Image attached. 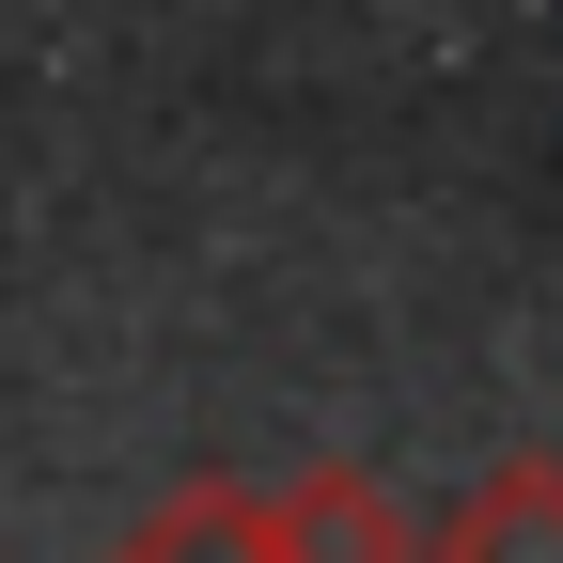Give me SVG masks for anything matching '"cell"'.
Masks as SVG:
<instances>
[{
	"label": "cell",
	"instance_id": "1",
	"mask_svg": "<svg viewBox=\"0 0 563 563\" xmlns=\"http://www.w3.org/2000/svg\"><path fill=\"white\" fill-rule=\"evenodd\" d=\"M266 563H422V517L391 501V485L361 454H313V470H282L266 485Z\"/></svg>",
	"mask_w": 563,
	"mask_h": 563
},
{
	"label": "cell",
	"instance_id": "2",
	"mask_svg": "<svg viewBox=\"0 0 563 563\" xmlns=\"http://www.w3.org/2000/svg\"><path fill=\"white\" fill-rule=\"evenodd\" d=\"M439 563H563V454H501L439 517Z\"/></svg>",
	"mask_w": 563,
	"mask_h": 563
},
{
	"label": "cell",
	"instance_id": "3",
	"mask_svg": "<svg viewBox=\"0 0 563 563\" xmlns=\"http://www.w3.org/2000/svg\"><path fill=\"white\" fill-rule=\"evenodd\" d=\"M110 563H266V517H251V485H173Z\"/></svg>",
	"mask_w": 563,
	"mask_h": 563
}]
</instances>
